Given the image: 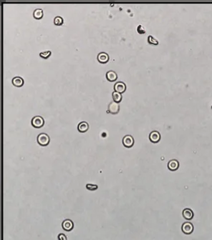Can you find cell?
Wrapping results in <instances>:
<instances>
[{"instance_id":"obj_13","label":"cell","mask_w":212,"mask_h":240,"mask_svg":"<svg viewBox=\"0 0 212 240\" xmlns=\"http://www.w3.org/2000/svg\"><path fill=\"white\" fill-rule=\"evenodd\" d=\"M106 78H107V80L110 82L116 81L118 78L117 74H116L114 71H112V70H111V71H108L106 73Z\"/></svg>"},{"instance_id":"obj_17","label":"cell","mask_w":212,"mask_h":240,"mask_svg":"<svg viewBox=\"0 0 212 240\" xmlns=\"http://www.w3.org/2000/svg\"><path fill=\"white\" fill-rule=\"evenodd\" d=\"M54 23H55V24H56V25H61V24H62V23H63V19H62L61 16H56L55 19H54Z\"/></svg>"},{"instance_id":"obj_9","label":"cell","mask_w":212,"mask_h":240,"mask_svg":"<svg viewBox=\"0 0 212 240\" xmlns=\"http://www.w3.org/2000/svg\"><path fill=\"white\" fill-rule=\"evenodd\" d=\"M179 167V162L176 159H172L170 160L168 163V168L171 171H176L178 169Z\"/></svg>"},{"instance_id":"obj_8","label":"cell","mask_w":212,"mask_h":240,"mask_svg":"<svg viewBox=\"0 0 212 240\" xmlns=\"http://www.w3.org/2000/svg\"><path fill=\"white\" fill-rule=\"evenodd\" d=\"M114 89L115 92H119L121 94L124 92L126 89V84L123 82H117V83H116V84L114 85Z\"/></svg>"},{"instance_id":"obj_1","label":"cell","mask_w":212,"mask_h":240,"mask_svg":"<svg viewBox=\"0 0 212 240\" xmlns=\"http://www.w3.org/2000/svg\"><path fill=\"white\" fill-rule=\"evenodd\" d=\"M50 136L45 133H41L37 136V142L41 146H47L50 143Z\"/></svg>"},{"instance_id":"obj_2","label":"cell","mask_w":212,"mask_h":240,"mask_svg":"<svg viewBox=\"0 0 212 240\" xmlns=\"http://www.w3.org/2000/svg\"><path fill=\"white\" fill-rule=\"evenodd\" d=\"M193 229H194V227H193V224L189 222H186L182 224L181 230L185 234H191L193 231Z\"/></svg>"},{"instance_id":"obj_4","label":"cell","mask_w":212,"mask_h":240,"mask_svg":"<svg viewBox=\"0 0 212 240\" xmlns=\"http://www.w3.org/2000/svg\"><path fill=\"white\" fill-rule=\"evenodd\" d=\"M119 110H120V106H119V104L117 102H112L108 105V112L111 113V114H117V113L119 112Z\"/></svg>"},{"instance_id":"obj_12","label":"cell","mask_w":212,"mask_h":240,"mask_svg":"<svg viewBox=\"0 0 212 240\" xmlns=\"http://www.w3.org/2000/svg\"><path fill=\"white\" fill-rule=\"evenodd\" d=\"M89 129V124L86 121H81L78 126V129L80 132H85Z\"/></svg>"},{"instance_id":"obj_23","label":"cell","mask_w":212,"mask_h":240,"mask_svg":"<svg viewBox=\"0 0 212 240\" xmlns=\"http://www.w3.org/2000/svg\"><path fill=\"white\" fill-rule=\"evenodd\" d=\"M211 109H212V107H211Z\"/></svg>"},{"instance_id":"obj_22","label":"cell","mask_w":212,"mask_h":240,"mask_svg":"<svg viewBox=\"0 0 212 240\" xmlns=\"http://www.w3.org/2000/svg\"><path fill=\"white\" fill-rule=\"evenodd\" d=\"M58 240H67V236L65 234H59L58 235Z\"/></svg>"},{"instance_id":"obj_6","label":"cell","mask_w":212,"mask_h":240,"mask_svg":"<svg viewBox=\"0 0 212 240\" xmlns=\"http://www.w3.org/2000/svg\"><path fill=\"white\" fill-rule=\"evenodd\" d=\"M62 227L65 231H70L73 229L74 224L73 221L70 219H65L62 222Z\"/></svg>"},{"instance_id":"obj_5","label":"cell","mask_w":212,"mask_h":240,"mask_svg":"<svg viewBox=\"0 0 212 240\" xmlns=\"http://www.w3.org/2000/svg\"><path fill=\"white\" fill-rule=\"evenodd\" d=\"M123 144L127 148L132 147L134 144L133 137L131 135H126L123 139Z\"/></svg>"},{"instance_id":"obj_19","label":"cell","mask_w":212,"mask_h":240,"mask_svg":"<svg viewBox=\"0 0 212 240\" xmlns=\"http://www.w3.org/2000/svg\"><path fill=\"white\" fill-rule=\"evenodd\" d=\"M148 42L151 44H154V45H157V44H158V40H156L154 37H153L152 36H148Z\"/></svg>"},{"instance_id":"obj_10","label":"cell","mask_w":212,"mask_h":240,"mask_svg":"<svg viewBox=\"0 0 212 240\" xmlns=\"http://www.w3.org/2000/svg\"><path fill=\"white\" fill-rule=\"evenodd\" d=\"M194 216V214H193V212L192 211L191 209L186 208L185 209H183V218L186 219V220H191L192 219Z\"/></svg>"},{"instance_id":"obj_14","label":"cell","mask_w":212,"mask_h":240,"mask_svg":"<svg viewBox=\"0 0 212 240\" xmlns=\"http://www.w3.org/2000/svg\"><path fill=\"white\" fill-rule=\"evenodd\" d=\"M12 84L16 87H22L23 84H24V80H23L22 77H16L13 78Z\"/></svg>"},{"instance_id":"obj_11","label":"cell","mask_w":212,"mask_h":240,"mask_svg":"<svg viewBox=\"0 0 212 240\" xmlns=\"http://www.w3.org/2000/svg\"><path fill=\"white\" fill-rule=\"evenodd\" d=\"M98 60L101 63H107L108 62V60H109V56L106 52H101L98 55Z\"/></svg>"},{"instance_id":"obj_16","label":"cell","mask_w":212,"mask_h":240,"mask_svg":"<svg viewBox=\"0 0 212 240\" xmlns=\"http://www.w3.org/2000/svg\"><path fill=\"white\" fill-rule=\"evenodd\" d=\"M33 16L35 19H39L43 16V10L41 9H37L34 11Z\"/></svg>"},{"instance_id":"obj_3","label":"cell","mask_w":212,"mask_h":240,"mask_svg":"<svg viewBox=\"0 0 212 240\" xmlns=\"http://www.w3.org/2000/svg\"><path fill=\"white\" fill-rule=\"evenodd\" d=\"M45 124V120L43 118L40 116H35L32 118V124L34 127L35 128H40L42 126H44Z\"/></svg>"},{"instance_id":"obj_20","label":"cell","mask_w":212,"mask_h":240,"mask_svg":"<svg viewBox=\"0 0 212 240\" xmlns=\"http://www.w3.org/2000/svg\"><path fill=\"white\" fill-rule=\"evenodd\" d=\"M50 55H51L50 51H45V52H40V54H39V56H40L41 57H42V58L47 59V58H48L49 57H50Z\"/></svg>"},{"instance_id":"obj_18","label":"cell","mask_w":212,"mask_h":240,"mask_svg":"<svg viewBox=\"0 0 212 240\" xmlns=\"http://www.w3.org/2000/svg\"><path fill=\"white\" fill-rule=\"evenodd\" d=\"M86 188L88 190H90V191H95V190H98V185H93V184H88V185H86Z\"/></svg>"},{"instance_id":"obj_7","label":"cell","mask_w":212,"mask_h":240,"mask_svg":"<svg viewBox=\"0 0 212 240\" xmlns=\"http://www.w3.org/2000/svg\"><path fill=\"white\" fill-rule=\"evenodd\" d=\"M149 139L151 142L153 143H157L160 141L161 139V134L158 131H153L150 133L149 135Z\"/></svg>"},{"instance_id":"obj_15","label":"cell","mask_w":212,"mask_h":240,"mask_svg":"<svg viewBox=\"0 0 212 240\" xmlns=\"http://www.w3.org/2000/svg\"><path fill=\"white\" fill-rule=\"evenodd\" d=\"M112 96H113V101L119 103L122 100V95H121V93L117 92H113Z\"/></svg>"},{"instance_id":"obj_21","label":"cell","mask_w":212,"mask_h":240,"mask_svg":"<svg viewBox=\"0 0 212 240\" xmlns=\"http://www.w3.org/2000/svg\"><path fill=\"white\" fill-rule=\"evenodd\" d=\"M137 31L138 32L140 33V34H143V33L146 32L145 28L143 27L142 25H139L138 27H137Z\"/></svg>"}]
</instances>
